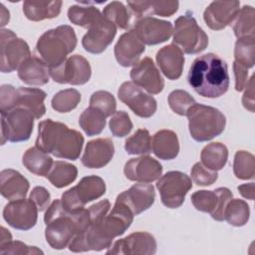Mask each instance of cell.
Here are the masks:
<instances>
[{"label": "cell", "instance_id": "6da1fadb", "mask_svg": "<svg viewBox=\"0 0 255 255\" xmlns=\"http://www.w3.org/2000/svg\"><path fill=\"white\" fill-rule=\"evenodd\" d=\"M133 216L125 204L116 201L109 214L92 218L89 227L74 237L69 244L70 251L78 253L110 248L113 240L123 235L130 226Z\"/></svg>", "mask_w": 255, "mask_h": 255}, {"label": "cell", "instance_id": "7a4b0ae2", "mask_svg": "<svg viewBox=\"0 0 255 255\" xmlns=\"http://www.w3.org/2000/svg\"><path fill=\"white\" fill-rule=\"evenodd\" d=\"M44 221L46 241L53 249L61 250L69 246L76 235L89 227L92 218L89 208L68 211L61 199H56L47 208Z\"/></svg>", "mask_w": 255, "mask_h": 255}, {"label": "cell", "instance_id": "3957f363", "mask_svg": "<svg viewBox=\"0 0 255 255\" xmlns=\"http://www.w3.org/2000/svg\"><path fill=\"white\" fill-rule=\"evenodd\" d=\"M187 80L198 95L211 99L219 98L229 88L227 64L216 54H204L191 64Z\"/></svg>", "mask_w": 255, "mask_h": 255}, {"label": "cell", "instance_id": "277c9868", "mask_svg": "<svg viewBox=\"0 0 255 255\" xmlns=\"http://www.w3.org/2000/svg\"><path fill=\"white\" fill-rule=\"evenodd\" d=\"M84 136L76 129L51 119L40 122L36 146L56 157L76 160L82 151Z\"/></svg>", "mask_w": 255, "mask_h": 255}, {"label": "cell", "instance_id": "5b68a950", "mask_svg": "<svg viewBox=\"0 0 255 255\" xmlns=\"http://www.w3.org/2000/svg\"><path fill=\"white\" fill-rule=\"evenodd\" d=\"M77 46V36L69 25L46 31L37 41L36 53L49 68L61 65Z\"/></svg>", "mask_w": 255, "mask_h": 255}, {"label": "cell", "instance_id": "8992f818", "mask_svg": "<svg viewBox=\"0 0 255 255\" xmlns=\"http://www.w3.org/2000/svg\"><path fill=\"white\" fill-rule=\"evenodd\" d=\"M190 135L196 141H207L222 133L225 128V116L210 106L194 104L186 114Z\"/></svg>", "mask_w": 255, "mask_h": 255}, {"label": "cell", "instance_id": "52a82bcc", "mask_svg": "<svg viewBox=\"0 0 255 255\" xmlns=\"http://www.w3.org/2000/svg\"><path fill=\"white\" fill-rule=\"evenodd\" d=\"M46 93L36 88H14L11 85H2L0 88V112H8L16 108H22L34 116L42 118L46 113L44 101Z\"/></svg>", "mask_w": 255, "mask_h": 255}, {"label": "cell", "instance_id": "ba28073f", "mask_svg": "<svg viewBox=\"0 0 255 255\" xmlns=\"http://www.w3.org/2000/svg\"><path fill=\"white\" fill-rule=\"evenodd\" d=\"M172 33L173 42L185 54H198L204 51L208 45L207 35L189 12L175 20Z\"/></svg>", "mask_w": 255, "mask_h": 255}, {"label": "cell", "instance_id": "9c48e42d", "mask_svg": "<svg viewBox=\"0 0 255 255\" xmlns=\"http://www.w3.org/2000/svg\"><path fill=\"white\" fill-rule=\"evenodd\" d=\"M106 192V183L97 175L83 177L80 182L62 194L61 202L68 211H78L95 199L100 198Z\"/></svg>", "mask_w": 255, "mask_h": 255}, {"label": "cell", "instance_id": "30bf717a", "mask_svg": "<svg viewBox=\"0 0 255 255\" xmlns=\"http://www.w3.org/2000/svg\"><path fill=\"white\" fill-rule=\"evenodd\" d=\"M34 119L32 113L22 108L1 112V144L28 140L33 131Z\"/></svg>", "mask_w": 255, "mask_h": 255}, {"label": "cell", "instance_id": "8fae6325", "mask_svg": "<svg viewBox=\"0 0 255 255\" xmlns=\"http://www.w3.org/2000/svg\"><path fill=\"white\" fill-rule=\"evenodd\" d=\"M0 70L2 73H11L18 70L22 63L31 57L28 44L8 29L0 32Z\"/></svg>", "mask_w": 255, "mask_h": 255}, {"label": "cell", "instance_id": "7c38bea8", "mask_svg": "<svg viewBox=\"0 0 255 255\" xmlns=\"http://www.w3.org/2000/svg\"><path fill=\"white\" fill-rule=\"evenodd\" d=\"M156 187L164 206L178 208L184 202L185 195L192 187V182L185 173L172 170L166 172L157 180Z\"/></svg>", "mask_w": 255, "mask_h": 255}, {"label": "cell", "instance_id": "4fadbf2b", "mask_svg": "<svg viewBox=\"0 0 255 255\" xmlns=\"http://www.w3.org/2000/svg\"><path fill=\"white\" fill-rule=\"evenodd\" d=\"M91 75L90 63L81 55H73L61 65L50 68L51 78L59 84L84 85L89 82Z\"/></svg>", "mask_w": 255, "mask_h": 255}, {"label": "cell", "instance_id": "5bb4252c", "mask_svg": "<svg viewBox=\"0 0 255 255\" xmlns=\"http://www.w3.org/2000/svg\"><path fill=\"white\" fill-rule=\"evenodd\" d=\"M119 99L127 105L134 115L140 118H150L156 112L155 99L143 92L132 82H125L118 91Z\"/></svg>", "mask_w": 255, "mask_h": 255}, {"label": "cell", "instance_id": "9a60e30c", "mask_svg": "<svg viewBox=\"0 0 255 255\" xmlns=\"http://www.w3.org/2000/svg\"><path fill=\"white\" fill-rule=\"evenodd\" d=\"M38 211V207L30 198L11 200L3 209V218L15 229L29 230L37 223Z\"/></svg>", "mask_w": 255, "mask_h": 255}, {"label": "cell", "instance_id": "2e32d148", "mask_svg": "<svg viewBox=\"0 0 255 255\" xmlns=\"http://www.w3.org/2000/svg\"><path fill=\"white\" fill-rule=\"evenodd\" d=\"M117 34V27L106 17L101 15L89 28L82 39L84 49L92 54L103 53L113 42Z\"/></svg>", "mask_w": 255, "mask_h": 255}, {"label": "cell", "instance_id": "e0dca14e", "mask_svg": "<svg viewBox=\"0 0 255 255\" xmlns=\"http://www.w3.org/2000/svg\"><path fill=\"white\" fill-rule=\"evenodd\" d=\"M132 30L143 44L156 45L171 37L173 27L169 21L147 16L137 19Z\"/></svg>", "mask_w": 255, "mask_h": 255}, {"label": "cell", "instance_id": "ac0fdd59", "mask_svg": "<svg viewBox=\"0 0 255 255\" xmlns=\"http://www.w3.org/2000/svg\"><path fill=\"white\" fill-rule=\"evenodd\" d=\"M156 252V241L148 232H134L127 237L117 240L107 254H146L151 255Z\"/></svg>", "mask_w": 255, "mask_h": 255}, {"label": "cell", "instance_id": "d6986e66", "mask_svg": "<svg viewBox=\"0 0 255 255\" xmlns=\"http://www.w3.org/2000/svg\"><path fill=\"white\" fill-rule=\"evenodd\" d=\"M130 79L133 84L152 95L159 94L164 88V81L159 71L148 57L143 58L133 66L130 71Z\"/></svg>", "mask_w": 255, "mask_h": 255}, {"label": "cell", "instance_id": "ffe728a7", "mask_svg": "<svg viewBox=\"0 0 255 255\" xmlns=\"http://www.w3.org/2000/svg\"><path fill=\"white\" fill-rule=\"evenodd\" d=\"M239 11V1H213L204 10L203 19L210 29L218 31L229 26Z\"/></svg>", "mask_w": 255, "mask_h": 255}, {"label": "cell", "instance_id": "44dd1931", "mask_svg": "<svg viewBox=\"0 0 255 255\" xmlns=\"http://www.w3.org/2000/svg\"><path fill=\"white\" fill-rule=\"evenodd\" d=\"M124 172L126 177L131 181L148 183L160 177L162 166L151 156L142 155L127 161Z\"/></svg>", "mask_w": 255, "mask_h": 255}, {"label": "cell", "instance_id": "7402d4cb", "mask_svg": "<svg viewBox=\"0 0 255 255\" xmlns=\"http://www.w3.org/2000/svg\"><path fill=\"white\" fill-rule=\"evenodd\" d=\"M155 192L151 184L136 183L128 190L120 193L116 201L125 204L133 215L148 209L154 202Z\"/></svg>", "mask_w": 255, "mask_h": 255}, {"label": "cell", "instance_id": "603a6c76", "mask_svg": "<svg viewBox=\"0 0 255 255\" xmlns=\"http://www.w3.org/2000/svg\"><path fill=\"white\" fill-rule=\"evenodd\" d=\"M115 146L109 137H100L90 140L82 156V163L88 168H101L113 158Z\"/></svg>", "mask_w": 255, "mask_h": 255}, {"label": "cell", "instance_id": "cb8c5ba5", "mask_svg": "<svg viewBox=\"0 0 255 255\" xmlns=\"http://www.w3.org/2000/svg\"><path fill=\"white\" fill-rule=\"evenodd\" d=\"M144 50V44L130 30L119 38L115 46V57L121 66L130 67L138 62Z\"/></svg>", "mask_w": 255, "mask_h": 255}, {"label": "cell", "instance_id": "d4e9b609", "mask_svg": "<svg viewBox=\"0 0 255 255\" xmlns=\"http://www.w3.org/2000/svg\"><path fill=\"white\" fill-rule=\"evenodd\" d=\"M156 63L162 74L169 80L180 78L184 65L183 52L174 44H169L158 50Z\"/></svg>", "mask_w": 255, "mask_h": 255}, {"label": "cell", "instance_id": "484cf974", "mask_svg": "<svg viewBox=\"0 0 255 255\" xmlns=\"http://www.w3.org/2000/svg\"><path fill=\"white\" fill-rule=\"evenodd\" d=\"M29 187V181L19 171L10 168L1 171L0 192L8 200L25 198Z\"/></svg>", "mask_w": 255, "mask_h": 255}, {"label": "cell", "instance_id": "4316f807", "mask_svg": "<svg viewBox=\"0 0 255 255\" xmlns=\"http://www.w3.org/2000/svg\"><path fill=\"white\" fill-rule=\"evenodd\" d=\"M19 79L32 86H43L49 82L50 68L39 57L31 56L18 69Z\"/></svg>", "mask_w": 255, "mask_h": 255}, {"label": "cell", "instance_id": "83f0119b", "mask_svg": "<svg viewBox=\"0 0 255 255\" xmlns=\"http://www.w3.org/2000/svg\"><path fill=\"white\" fill-rule=\"evenodd\" d=\"M128 6L136 19L151 15L169 17L179 6L178 1H128Z\"/></svg>", "mask_w": 255, "mask_h": 255}, {"label": "cell", "instance_id": "f1b7e54d", "mask_svg": "<svg viewBox=\"0 0 255 255\" xmlns=\"http://www.w3.org/2000/svg\"><path fill=\"white\" fill-rule=\"evenodd\" d=\"M152 152L160 159L170 160L179 152L177 135L170 129H161L154 133L151 141Z\"/></svg>", "mask_w": 255, "mask_h": 255}, {"label": "cell", "instance_id": "f546056e", "mask_svg": "<svg viewBox=\"0 0 255 255\" xmlns=\"http://www.w3.org/2000/svg\"><path fill=\"white\" fill-rule=\"evenodd\" d=\"M62 4V1H24L23 12L27 19L35 22L53 19L60 14Z\"/></svg>", "mask_w": 255, "mask_h": 255}, {"label": "cell", "instance_id": "4dcf8cb0", "mask_svg": "<svg viewBox=\"0 0 255 255\" xmlns=\"http://www.w3.org/2000/svg\"><path fill=\"white\" fill-rule=\"evenodd\" d=\"M22 162L30 172L39 176H46L54 161L49 153L37 146H33L24 152Z\"/></svg>", "mask_w": 255, "mask_h": 255}, {"label": "cell", "instance_id": "1f68e13d", "mask_svg": "<svg viewBox=\"0 0 255 255\" xmlns=\"http://www.w3.org/2000/svg\"><path fill=\"white\" fill-rule=\"evenodd\" d=\"M201 163L210 170L222 169L228 159V149L221 142H211L203 147L200 153Z\"/></svg>", "mask_w": 255, "mask_h": 255}, {"label": "cell", "instance_id": "d6a6232c", "mask_svg": "<svg viewBox=\"0 0 255 255\" xmlns=\"http://www.w3.org/2000/svg\"><path fill=\"white\" fill-rule=\"evenodd\" d=\"M77 175L78 169L74 164L57 160L53 162V165L46 177L54 186L62 188L71 184L77 178Z\"/></svg>", "mask_w": 255, "mask_h": 255}, {"label": "cell", "instance_id": "836d02e7", "mask_svg": "<svg viewBox=\"0 0 255 255\" xmlns=\"http://www.w3.org/2000/svg\"><path fill=\"white\" fill-rule=\"evenodd\" d=\"M106 119L101 111L89 107L80 116L79 125L89 136H92L102 132L106 127Z\"/></svg>", "mask_w": 255, "mask_h": 255}, {"label": "cell", "instance_id": "e575fe53", "mask_svg": "<svg viewBox=\"0 0 255 255\" xmlns=\"http://www.w3.org/2000/svg\"><path fill=\"white\" fill-rule=\"evenodd\" d=\"M249 205L242 199H230L224 210V220L232 226H243L249 220Z\"/></svg>", "mask_w": 255, "mask_h": 255}, {"label": "cell", "instance_id": "d590c367", "mask_svg": "<svg viewBox=\"0 0 255 255\" xmlns=\"http://www.w3.org/2000/svg\"><path fill=\"white\" fill-rule=\"evenodd\" d=\"M101 15L100 10L94 6L73 5L68 10L69 20L84 28H89Z\"/></svg>", "mask_w": 255, "mask_h": 255}, {"label": "cell", "instance_id": "8d00e7d4", "mask_svg": "<svg viewBox=\"0 0 255 255\" xmlns=\"http://www.w3.org/2000/svg\"><path fill=\"white\" fill-rule=\"evenodd\" d=\"M234 57L236 63L252 68L255 64V37L239 38L235 43Z\"/></svg>", "mask_w": 255, "mask_h": 255}, {"label": "cell", "instance_id": "74e56055", "mask_svg": "<svg viewBox=\"0 0 255 255\" xmlns=\"http://www.w3.org/2000/svg\"><path fill=\"white\" fill-rule=\"evenodd\" d=\"M235 36L239 38L254 37V8L250 5H244L239 11L236 21L233 25Z\"/></svg>", "mask_w": 255, "mask_h": 255}, {"label": "cell", "instance_id": "f35d334b", "mask_svg": "<svg viewBox=\"0 0 255 255\" xmlns=\"http://www.w3.org/2000/svg\"><path fill=\"white\" fill-rule=\"evenodd\" d=\"M125 149L128 154H147L151 150V137L147 129L139 128L127 138Z\"/></svg>", "mask_w": 255, "mask_h": 255}, {"label": "cell", "instance_id": "ab89813d", "mask_svg": "<svg viewBox=\"0 0 255 255\" xmlns=\"http://www.w3.org/2000/svg\"><path fill=\"white\" fill-rule=\"evenodd\" d=\"M103 16L110 20L117 28L128 29L130 26V14L122 2L113 1L109 3L104 8Z\"/></svg>", "mask_w": 255, "mask_h": 255}, {"label": "cell", "instance_id": "60d3db41", "mask_svg": "<svg viewBox=\"0 0 255 255\" xmlns=\"http://www.w3.org/2000/svg\"><path fill=\"white\" fill-rule=\"evenodd\" d=\"M233 171L239 179H252L255 175L254 155L246 150H238L234 156Z\"/></svg>", "mask_w": 255, "mask_h": 255}, {"label": "cell", "instance_id": "b9f144b4", "mask_svg": "<svg viewBox=\"0 0 255 255\" xmlns=\"http://www.w3.org/2000/svg\"><path fill=\"white\" fill-rule=\"evenodd\" d=\"M81 101V94L75 89H66L58 92L52 99V108L59 113H68L74 110Z\"/></svg>", "mask_w": 255, "mask_h": 255}, {"label": "cell", "instance_id": "7bdbcfd3", "mask_svg": "<svg viewBox=\"0 0 255 255\" xmlns=\"http://www.w3.org/2000/svg\"><path fill=\"white\" fill-rule=\"evenodd\" d=\"M191 202L197 210L211 214L218 205V195L215 190H197L191 195Z\"/></svg>", "mask_w": 255, "mask_h": 255}, {"label": "cell", "instance_id": "ee69618b", "mask_svg": "<svg viewBox=\"0 0 255 255\" xmlns=\"http://www.w3.org/2000/svg\"><path fill=\"white\" fill-rule=\"evenodd\" d=\"M167 101L170 109L179 116H186L189 108L196 104L190 94L183 90L172 91L169 94Z\"/></svg>", "mask_w": 255, "mask_h": 255}, {"label": "cell", "instance_id": "f6af8a7d", "mask_svg": "<svg viewBox=\"0 0 255 255\" xmlns=\"http://www.w3.org/2000/svg\"><path fill=\"white\" fill-rule=\"evenodd\" d=\"M90 107L101 111L108 118L115 114L117 103L111 93L107 91H97L91 96Z\"/></svg>", "mask_w": 255, "mask_h": 255}, {"label": "cell", "instance_id": "bcb514c9", "mask_svg": "<svg viewBox=\"0 0 255 255\" xmlns=\"http://www.w3.org/2000/svg\"><path fill=\"white\" fill-rule=\"evenodd\" d=\"M110 129L113 135L124 137L132 129V123L128 113L124 111H116L110 120Z\"/></svg>", "mask_w": 255, "mask_h": 255}, {"label": "cell", "instance_id": "7dc6e473", "mask_svg": "<svg viewBox=\"0 0 255 255\" xmlns=\"http://www.w3.org/2000/svg\"><path fill=\"white\" fill-rule=\"evenodd\" d=\"M191 178L197 185L207 186L217 180L218 173L217 171L206 168L201 162H197L191 168Z\"/></svg>", "mask_w": 255, "mask_h": 255}, {"label": "cell", "instance_id": "c3c4849f", "mask_svg": "<svg viewBox=\"0 0 255 255\" xmlns=\"http://www.w3.org/2000/svg\"><path fill=\"white\" fill-rule=\"evenodd\" d=\"M1 254H43V251L37 248L36 246H28L21 241H8L5 244L0 245Z\"/></svg>", "mask_w": 255, "mask_h": 255}, {"label": "cell", "instance_id": "681fc988", "mask_svg": "<svg viewBox=\"0 0 255 255\" xmlns=\"http://www.w3.org/2000/svg\"><path fill=\"white\" fill-rule=\"evenodd\" d=\"M215 192L218 195V205L216 209L210 214L211 217L217 221H223L224 220V210L229 202V200L232 198L233 194L227 187H218L215 189Z\"/></svg>", "mask_w": 255, "mask_h": 255}, {"label": "cell", "instance_id": "f907efd6", "mask_svg": "<svg viewBox=\"0 0 255 255\" xmlns=\"http://www.w3.org/2000/svg\"><path fill=\"white\" fill-rule=\"evenodd\" d=\"M50 197V193L45 187L36 186L32 189L29 198L36 204L39 211H44L49 207Z\"/></svg>", "mask_w": 255, "mask_h": 255}, {"label": "cell", "instance_id": "816d5d0a", "mask_svg": "<svg viewBox=\"0 0 255 255\" xmlns=\"http://www.w3.org/2000/svg\"><path fill=\"white\" fill-rule=\"evenodd\" d=\"M233 72L235 76V90L238 92L243 91L248 84V69L234 61Z\"/></svg>", "mask_w": 255, "mask_h": 255}, {"label": "cell", "instance_id": "f5cc1de1", "mask_svg": "<svg viewBox=\"0 0 255 255\" xmlns=\"http://www.w3.org/2000/svg\"><path fill=\"white\" fill-rule=\"evenodd\" d=\"M246 91L242 97V104L246 110L251 113H254V105H255V98H254V76L250 78L248 84L246 86Z\"/></svg>", "mask_w": 255, "mask_h": 255}, {"label": "cell", "instance_id": "db71d44e", "mask_svg": "<svg viewBox=\"0 0 255 255\" xmlns=\"http://www.w3.org/2000/svg\"><path fill=\"white\" fill-rule=\"evenodd\" d=\"M238 191L239 193L246 199L249 200H254V196H255V192H254V182H249V183H245V184H241L238 187Z\"/></svg>", "mask_w": 255, "mask_h": 255}, {"label": "cell", "instance_id": "11a10c76", "mask_svg": "<svg viewBox=\"0 0 255 255\" xmlns=\"http://www.w3.org/2000/svg\"><path fill=\"white\" fill-rule=\"evenodd\" d=\"M12 240V236L10 234V232L5 228V227H1V235H0V245L7 243L8 241Z\"/></svg>", "mask_w": 255, "mask_h": 255}, {"label": "cell", "instance_id": "9f6ffc18", "mask_svg": "<svg viewBox=\"0 0 255 255\" xmlns=\"http://www.w3.org/2000/svg\"><path fill=\"white\" fill-rule=\"evenodd\" d=\"M9 22V11L5 8L3 4H1V27L5 26Z\"/></svg>", "mask_w": 255, "mask_h": 255}]
</instances>
